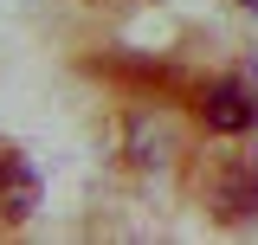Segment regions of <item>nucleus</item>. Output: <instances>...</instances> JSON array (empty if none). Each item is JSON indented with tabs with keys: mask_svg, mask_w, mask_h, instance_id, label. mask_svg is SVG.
<instances>
[{
	"mask_svg": "<svg viewBox=\"0 0 258 245\" xmlns=\"http://www.w3.org/2000/svg\"><path fill=\"white\" fill-rule=\"evenodd\" d=\"M200 116L207 129H220V136H245L258 122V97L239 84V78H213L207 91H200Z\"/></svg>",
	"mask_w": 258,
	"mask_h": 245,
	"instance_id": "nucleus-1",
	"label": "nucleus"
},
{
	"mask_svg": "<svg viewBox=\"0 0 258 245\" xmlns=\"http://www.w3.org/2000/svg\"><path fill=\"white\" fill-rule=\"evenodd\" d=\"M32 207H39V168L20 149H0V213L32 219Z\"/></svg>",
	"mask_w": 258,
	"mask_h": 245,
	"instance_id": "nucleus-2",
	"label": "nucleus"
}]
</instances>
